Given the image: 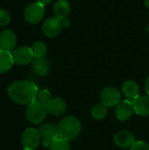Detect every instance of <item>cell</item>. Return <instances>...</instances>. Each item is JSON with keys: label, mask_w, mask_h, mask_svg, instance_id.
<instances>
[{"label": "cell", "mask_w": 149, "mask_h": 150, "mask_svg": "<svg viewBox=\"0 0 149 150\" xmlns=\"http://www.w3.org/2000/svg\"><path fill=\"white\" fill-rule=\"evenodd\" d=\"M10 98L19 105H30L36 101L39 93L38 86L27 80L15 81L7 89Z\"/></svg>", "instance_id": "cell-1"}, {"label": "cell", "mask_w": 149, "mask_h": 150, "mask_svg": "<svg viewBox=\"0 0 149 150\" xmlns=\"http://www.w3.org/2000/svg\"><path fill=\"white\" fill-rule=\"evenodd\" d=\"M81 123L77 118L74 116H68L64 118L58 126L59 137L71 142L77 138L81 132Z\"/></svg>", "instance_id": "cell-2"}, {"label": "cell", "mask_w": 149, "mask_h": 150, "mask_svg": "<svg viewBox=\"0 0 149 150\" xmlns=\"http://www.w3.org/2000/svg\"><path fill=\"white\" fill-rule=\"evenodd\" d=\"M47 113L48 112L47 105L40 103V101H34L28 105L25 111L27 120L34 125L42 123L46 119Z\"/></svg>", "instance_id": "cell-3"}, {"label": "cell", "mask_w": 149, "mask_h": 150, "mask_svg": "<svg viewBox=\"0 0 149 150\" xmlns=\"http://www.w3.org/2000/svg\"><path fill=\"white\" fill-rule=\"evenodd\" d=\"M45 16V6L38 2H34L26 6L24 11L25 20L32 25L40 23Z\"/></svg>", "instance_id": "cell-4"}, {"label": "cell", "mask_w": 149, "mask_h": 150, "mask_svg": "<svg viewBox=\"0 0 149 150\" xmlns=\"http://www.w3.org/2000/svg\"><path fill=\"white\" fill-rule=\"evenodd\" d=\"M22 145L25 150H36L40 146L41 137L39 130L30 127L27 128L22 134Z\"/></svg>", "instance_id": "cell-5"}, {"label": "cell", "mask_w": 149, "mask_h": 150, "mask_svg": "<svg viewBox=\"0 0 149 150\" xmlns=\"http://www.w3.org/2000/svg\"><path fill=\"white\" fill-rule=\"evenodd\" d=\"M101 102L107 108L117 106L121 101L120 91L114 87H107L101 93Z\"/></svg>", "instance_id": "cell-6"}, {"label": "cell", "mask_w": 149, "mask_h": 150, "mask_svg": "<svg viewBox=\"0 0 149 150\" xmlns=\"http://www.w3.org/2000/svg\"><path fill=\"white\" fill-rule=\"evenodd\" d=\"M12 56H13L14 64L20 65V66L27 65L31 63L34 59L32 47H29L27 46L19 47L14 49L12 52Z\"/></svg>", "instance_id": "cell-7"}, {"label": "cell", "mask_w": 149, "mask_h": 150, "mask_svg": "<svg viewBox=\"0 0 149 150\" xmlns=\"http://www.w3.org/2000/svg\"><path fill=\"white\" fill-rule=\"evenodd\" d=\"M42 145L45 148H50L53 142L59 137L58 128H56L52 124H44L39 129Z\"/></svg>", "instance_id": "cell-8"}, {"label": "cell", "mask_w": 149, "mask_h": 150, "mask_svg": "<svg viewBox=\"0 0 149 150\" xmlns=\"http://www.w3.org/2000/svg\"><path fill=\"white\" fill-rule=\"evenodd\" d=\"M62 29L61 19L56 17L47 18L42 25V32L48 38H54L58 36Z\"/></svg>", "instance_id": "cell-9"}, {"label": "cell", "mask_w": 149, "mask_h": 150, "mask_svg": "<svg viewBox=\"0 0 149 150\" xmlns=\"http://www.w3.org/2000/svg\"><path fill=\"white\" fill-rule=\"evenodd\" d=\"M133 112H134V109H133V101L128 99L120 102L116 106V110H115L116 117L118 118V120L121 121H126L129 120L133 116Z\"/></svg>", "instance_id": "cell-10"}, {"label": "cell", "mask_w": 149, "mask_h": 150, "mask_svg": "<svg viewBox=\"0 0 149 150\" xmlns=\"http://www.w3.org/2000/svg\"><path fill=\"white\" fill-rule=\"evenodd\" d=\"M114 143L117 147L120 149H129L131 148L136 142L134 135L126 130L119 131L114 135Z\"/></svg>", "instance_id": "cell-11"}, {"label": "cell", "mask_w": 149, "mask_h": 150, "mask_svg": "<svg viewBox=\"0 0 149 150\" xmlns=\"http://www.w3.org/2000/svg\"><path fill=\"white\" fill-rule=\"evenodd\" d=\"M17 44V36L10 29H5L0 33V49L11 51Z\"/></svg>", "instance_id": "cell-12"}, {"label": "cell", "mask_w": 149, "mask_h": 150, "mask_svg": "<svg viewBox=\"0 0 149 150\" xmlns=\"http://www.w3.org/2000/svg\"><path fill=\"white\" fill-rule=\"evenodd\" d=\"M134 112L137 115L146 117L149 115V95H140L133 100Z\"/></svg>", "instance_id": "cell-13"}, {"label": "cell", "mask_w": 149, "mask_h": 150, "mask_svg": "<svg viewBox=\"0 0 149 150\" xmlns=\"http://www.w3.org/2000/svg\"><path fill=\"white\" fill-rule=\"evenodd\" d=\"M47 112L54 116H61L67 110L66 102L61 98H53L47 105Z\"/></svg>", "instance_id": "cell-14"}, {"label": "cell", "mask_w": 149, "mask_h": 150, "mask_svg": "<svg viewBox=\"0 0 149 150\" xmlns=\"http://www.w3.org/2000/svg\"><path fill=\"white\" fill-rule=\"evenodd\" d=\"M32 71L40 76H45L50 70V64L45 57L34 58L32 62Z\"/></svg>", "instance_id": "cell-15"}, {"label": "cell", "mask_w": 149, "mask_h": 150, "mask_svg": "<svg viewBox=\"0 0 149 150\" xmlns=\"http://www.w3.org/2000/svg\"><path fill=\"white\" fill-rule=\"evenodd\" d=\"M14 61L11 51L0 49V74L8 72L13 66Z\"/></svg>", "instance_id": "cell-16"}, {"label": "cell", "mask_w": 149, "mask_h": 150, "mask_svg": "<svg viewBox=\"0 0 149 150\" xmlns=\"http://www.w3.org/2000/svg\"><path fill=\"white\" fill-rule=\"evenodd\" d=\"M123 93L128 100H134L140 96V86L134 81H126L122 87Z\"/></svg>", "instance_id": "cell-17"}, {"label": "cell", "mask_w": 149, "mask_h": 150, "mask_svg": "<svg viewBox=\"0 0 149 150\" xmlns=\"http://www.w3.org/2000/svg\"><path fill=\"white\" fill-rule=\"evenodd\" d=\"M70 11L71 6L68 0H58L54 5V13L55 17L60 19L67 18Z\"/></svg>", "instance_id": "cell-18"}, {"label": "cell", "mask_w": 149, "mask_h": 150, "mask_svg": "<svg viewBox=\"0 0 149 150\" xmlns=\"http://www.w3.org/2000/svg\"><path fill=\"white\" fill-rule=\"evenodd\" d=\"M91 115L96 120H104L107 115V107L103 104H97L92 107Z\"/></svg>", "instance_id": "cell-19"}, {"label": "cell", "mask_w": 149, "mask_h": 150, "mask_svg": "<svg viewBox=\"0 0 149 150\" xmlns=\"http://www.w3.org/2000/svg\"><path fill=\"white\" fill-rule=\"evenodd\" d=\"M32 51L34 58H41L45 57L47 51V47L45 43L41 41H36L32 47Z\"/></svg>", "instance_id": "cell-20"}, {"label": "cell", "mask_w": 149, "mask_h": 150, "mask_svg": "<svg viewBox=\"0 0 149 150\" xmlns=\"http://www.w3.org/2000/svg\"><path fill=\"white\" fill-rule=\"evenodd\" d=\"M49 149L50 150H71L68 142L61 137L55 139Z\"/></svg>", "instance_id": "cell-21"}, {"label": "cell", "mask_w": 149, "mask_h": 150, "mask_svg": "<svg viewBox=\"0 0 149 150\" xmlns=\"http://www.w3.org/2000/svg\"><path fill=\"white\" fill-rule=\"evenodd\" d=\"M38 101H40V103L44 104V105H47V103L51 100V92L48 90H42L40 91H39L38 93Z\"/></svg>", "instance_id": "cell-22"}, {"label": "cell", "mask_w": 149, "mask_h": 150, "mask_svg": "<svg viewBox=\"0 0 149 150\" xmlns=\"http://www.w3.org/2000/svg\"><path fill=\"white\" fill-rule=\"evenodd\" d=\"M11 18L10 13L4 9H0V26L8 25L11 22Z\"/></svg>", "instance_id": "cell-23"}, {"label": "cell", "mask_w": 149, "mask_h": 150, "mask_svg": "<svg viewBox=\"0 0 149 150\" xmlns=\"http://www.w3.org/2000/svg\"><path fill=\"white\" fill-rule=\"evenodd\" d=\"M130 150H149V145L145 142H136Z\"/></svg>", "instance_id": "cell-24"}, {"label": "cell", "mask_w": 149, "mask_h": 150, "mask_svg": "<svg viewBox=\"0 0 149 150\" xmlns=\"http://www.w3.org/2000/svg\"><path fill=\"white\" fill-rule=\"evenodd\" d=\"M61 25H62V28H68L70 25V20L67 18H62L61 19Z\"/></svg>", "instance_id": "cell-25"}, {"label": "cell", "mask_w": 149, "mask_h": 150, "mask_svg": "<svg viewBox=\"0 0 149 150\" xmlns=\"http://www.w3.org/2000/svg\"><path fill=\"white\" fill-rule=\"evenodd\" d=\"M36 2H38V3L41 4L42 5L46 6V5L49 4H50V3L52 2V0H37Z\"/></svg>", "instance_id": "cell-26"}, {"label": "cell", "mask_w": 149, "mask_h": 150, "mask_svg": "<svg viewBox=\"0 0 149 150\" xmlns=\"http://www.w3.org/2000/svg\"><path fill=\"white\" fill-rule=\"evenodd\" d=\"M145 90H146L147 94L149 95V76H148V78L146 80V83H145Z\"/></svg>", "instance_id": "cell-27"}, {"label": "cell", "mask_w": 149, "mask_h": 150, "mask_svg": "<svg viewBox=\"0 0 149 150\" xmlns=\"http://www.w3.org/2000/svg\"><path fill=\"white\" fill-rule=\"evenodd\" d=\"M145 4H146V6L149 9V0H145Z\"/></svg>", "instance_id": "cell-28"}]
</instances>
